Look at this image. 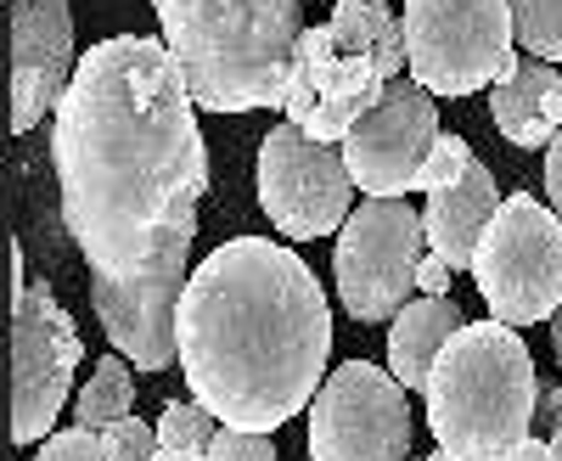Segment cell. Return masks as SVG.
<instances>
[{
  "label": "cell",
  "instance_id": "cell-1",
  "mask_svg": "<svg viewBox=\"0 0 562 461\" xmlns=\"http://www.w3.org/2000/svg\"><path fill=\"white\" fill-rule=\"evenodd\" d=\"M52 169L63 231L90 270L124 276L198 214L209 192V147L192 79L164 34H113L79 57L52 124Z\"/></svg>",
  "mask_w": 562,
  "mask_h": 461
},
{
  "label": "cell",
  "instance_id": "cell-2",
  "mask_svg": "<svg viewBox=\"0 0 562 461\" xmlns=\"http://www.w3.org/2000/svg\"><path fill=\"white\" fill-rule=\"evenodd\" d=\"M333 310L310 265L270 237L214 248L180 299V372L225 428L276 434L326 383Z\"/></svg>",
  "mask_w": 562,
  "mask_h": 461
},
{
  "label": "cell",
  "instance_id": "cell-3",
  "mask_svg": "<svg viewBox=\"0 0 562 461\" xmlns=\"http://www.w3.org/2000/svg\"><path fill=\"white\" fill-rule=\"evenodd\" d=\"M164 45L209 113L281 108V85L304 34L299 0H153Z\"/></svg>",
  "mask_w": 562,
  "mask_h": 461
},
{
  "label": "cell",
  "instance_id": "cell-4",
  "mask_svg": "<svg viewBox=\"0 0 562 461\" xmlns=\"http://www.w3.org/2000/svg\"><path fill=\"white\" fill-rule=\"evenodd\" d=\"M428 428L456 461H506L535 434V360L506 321H467L428 372Z\"/></svg>",
  "mask_w": 562,
  "mask_h": 461
},
{
  "label": "cell",
  "instance_id": "cell-5",
  "mask_svg": "<svg viewBox=\"0 0 562 461\" xmlns=\"http://www.w3.org/2000/svg\"><path fill=\"white\" fill-rule=\"evenodd\" d=\"M411 79L434 97H473L518 68L512 0H405Z\"/></svg>",
  "mask_w": 562,
  "mask_h": 461
},
{
  "label": "cell",
  "instance_id": "cell-6",
  "mask_svg": "<svg viewBox=\"0 0 562 461\" xmlns=\"http://www.w3.org/2000/svg\"><path fill=\"white\" fill-rule=\"evenodd\" d=\"M473 282L506 327H540L562 310V220L535 192L501 198L473 254Z\"/></svg>",
  "mask_w": 562,
  "mask_h": 461
},
{
  "label": "cell",
  "instance_id": "cell-7",
  "mask_svg": "<svg viewBox=\"0 0 562 461\" xmlns=\"http://www.w3.org/2000/svg\"><path fill=\"white\" fill-rule=\"evenodd\" d=\"M192 243H198V214H186L147 265L124 276L90 270L97 321L135 372H169L180 360V299L192 282Z\"/></svg>",
  "mask_w": 562,
  "mask_h": 461
},
{
  "label": "cell",
  "instance_id": "cell-8",
  "mask_svg": "<svg viewBox=\"0 0 562 461\" xmlns=\"http://www.w3.org/2000/svg\"><path fill=\"white\" fill-rule=\"evenodd\" d=\"M428 259V225L405 198H360V209L338 231V299L360 327L394 321L411 304L416 270Z\"/></svg>",
  "mask_w": 562,
  "mask_h": 461
},
{
  "label": "cell",
  "instance_id": "cell-9",
  "mask_svg": "<svg viewBox=\"0 0 562 461\" xmlns=\"http://www.w3.org/2000/svg\"><path fill=\"white\" fill-rule=\"evenodd\" d=\"M383 90H389L383 63L366 45L344 40L333 23H321V29H304L293 45V68H288V85H281V113L310 142L344 147L355 124L383 102Z\"/></svg>",
  "mask_w": 562,
  "mask_h": 461
},
{
  "label": "cell",
  "instance_id": "cell-10",
  "mask_svg": "<svg viewBox=\"0 0 562 461\" xmlns=\"http://www.w3.org/2000/svg\"><path fill=\"white\" fill-rule=\"evenodd\" d=\"M389 366L349 360L310 400V461H405L411 405Z\"/></svg>",
  "mask_w": 562,
  "mask_h": 461
},
{
  "label": "cell",
  "instance_id": "cell-11",
  "mask_svg": "<svg viewBox=\"0 0 562 461\" xmlns=\"http://www.w3.org/2000/svg\"><path fill=\"white\" fill-rule=\"evenodd\" d=\"M259 209L293 243L344 231L355 214V175L344 147L310 142L299 124H276L259 142Z\"/></svg>",
  "mask_w": 562,
  "mask_h": 461
},
{
  "label": "cell",
  "instance_id": "cell-12",
  "mask_svg": "<svg viewBox=\"0 0 562 461\" xmlns=\"http://www.w3.org/2000/svg\"><path fill=\"white\" fill-rule=\"evenodd\" d=\"M79 360H85V344L74 333L68 310L57 304V293L45 282H29L23 293H12V439L18 445L52 439Z\"/></svg>",
  "mask_w": 562,
  "mask_h": 461
},
{
  "label": "cell",
  "instance_id": "cell-13",
  "mask_svg": "<svg viewBox=\"0 0 562 461\" xmlns=\"http://www.w3.org/2000/svg\"><path fill=\"white\" fill-rule=\"evenodd\" d=\"M439 142V97L416 79H389L383 102L371 108L344 142L349 175L366 198H405L416 187L422 158Z\"/></svg>",
  "mask_w": 562,
  "mask_h": 461
},
{
  "label": "cell",
  "instance_id": "cell-14",
  "mask_svg": "<svg viewBox=\"0 0 562 461\" xmlns=\"http://www.w3.org/2000/svg\"><path fill=\"white\" fill-rule=\"evenodd\" d=\"M79 74L74 12L68 0H18L12 7V130L29 135L45 113H57Z\"/></svg>",
  "mask_w": 562,
  "mask_h": 461
},
{
  "label": "cell",
  "instance_id": "cell-15",
  "mask_svg": "<svg viewBox=\"0 0 562 461\" xmlns=\"http://www.w3.org/2000/svg\"><path fill=\"white\" fill-rule=\"evenodd\" d=\"M490 119L512 147H551L562 130V63L518 52V68L490 85Z\"/></svg>",
  "mask_w": 562,
  "mask_h": 461
},
{
  "label": "cell",
  "instance_id": "cell-16",
  "mask_svg": "<svg viewBox=\"0 0 562 461\" xmlns=\"http://www.w3.org/2000/svg\"><path fill=\"white\" fill-rule=\"evenodd\" d=\"M501 209V187L490 164H467L461 180H450V187L428 192V209H422V225H428V248L439 259H450L456 270H473V254H479V237L484 225L495 220Z\"/></svg>",
  "mask_w": 562,
  "mask_h": 461
},
{
  "label": "cell",
  "instance_id": "cell-17",
  "mask_svg": "<svg viewBox=\"0 0 562 461\" xmlns=\"http://www.w3.org/2000/svg\"><path fill=\"white\" fill-rule=\"evenodd\" d=\"M467 327V315L456 310V299H416L405 304L394 321H389V372L416 394V389H428V372H434V360L439 349Z\"/></svg>",
  "mask_w": 562,
  "mask_h": 461
},
{
  "label": "cell",
  "instance_id": "cell-18",
  "mask_svg": "<svg viewBox=\"0 0 562 461\" xmlns=\"http://www.w3.org/2000/svg\"><path fill=\"white\" fill-rule=\"evenodd\" d=\"M333 29L344 40L366 45V52L383 63L389 79H400L411 68V57H405V18H394L389 0H338V7H333Z\"/></svg>",
  "mask_w": 562,
  "mask_h": 461
},
{
  "label": "cell",
  "instance_id": "cell-19",
  "mask_svg": "<svg viewBox=\"0 0 562 461\" xmlns=\"http://www.w3.org/2000/svg\"><path fill=\"white\" fill-rule=\"evenodd\" d=\"M130 400H135V378H130V360L124 355H102L90 366V383L74 394V423L79 428H113L119 417H130Z\"/></svg>",
  "mask_w": 562,
  "mask_h": 461
},
{
  "label": "cell",
  "instance_id": "cell-20",
  "mask_svg": "<svg viewBox=\"0 0 562 461\" xmlns=\"http://www.w3.org/2000/svg\"><path fill=\"white\" fill-rule=\"evenodd\" d=\"M220 434V417L203 400H169L158 417V461H203Z\"/></svg>",
  "mask_w": 562,
  "mask_h": 461
},
{
  "label": "cell",
  "instance_id": "cell-21",
  "mask_svg": "<svg viewBox=\"0 0 562 461\" xmlns=\"http://www.w3.org/2000/svg\"><path fill=\"white\" fill-rule=\"evenodd\" d=\"M512 29H518V52L562 63V0H512Z\"/></svg>",
  "mask_w": 562,
  "mask_h": 461
},
{
  "label": "cell",
  "instance_id": "cell-22",
  "mask_svg": "<svg viewBox=\"0 0 562 461\" xmlns=\"http://www.w3.org/2000/svg\"><path fill=\"white\" fill-rule=\"evenodd\" d=\"M467 164H473V147H467L461 135H439L434 153L422 158L416 187H411V192H439V187H450V180H461V175H467Z\"/></svg>",
  "mask_w": 562,
  "mask_h": 461
},
{
  "label": "cell",
  "instance_id": "cell-23",
  "mask_svg": "<svg viewBox=\"0 0 562 461\" xmlns=\"http://www.w3.org/2000/svg\"><path fill=\"white\" fill-rule=\"evenodd\" d=\"M34 461H113L108 456V439L97 434V428H63V434H52V439H40V456Z\"/></svg>",
  "mask_w": 562,
  "mask_h": 461
},
{
  "label": "cell",
  "instance_id": "cell-24",
  "mask_svg": "<svg viewBox=\"0 0 562 461\" xmlns=\"http://www.w3.org/2000/svg\"><path fill=\"white\" fill-rule=\"evenodd\" d=\"M102 439L113 461H158V428H147L140 417H119L113 428H102Z\"/></svg>",
  "mask_w": 562,
  "mask_h": 461
},
{
  "label": "cell",
  "instance_id": "cell-25",
  "mask_svg": "<svg viewBox=\"0 0 562 461\" xmlns=\"http://www.w3.org/2000/svg\"><path fill=\"white\" fill-rule=\"evenodd\" d=\"M203 461H276V445H270V434H248V428H225L220 423V434H214Z\"/></svg>",
  "mask_w": 562,
  "mask_h": 461
},
{
  "label": "cell",
  "instance_id": "cell-26",
  "mask_svg": "<svg viewBox=\"0 0 562 461\" xmlns=\"http://www.w3.org/2000/svg\"><path fill=\"white\" fill-rule=\"evenodd\" d=\"M450 276H456V265L428 248V259H422V270H416V288L428 293V299H445V293H450Z\"/></svg>",
  "mask_w": 562,
  "mask_h": 461
},
{
  "label": "cell",
  "instance_id": "cell-27",
  "mask_svg": "<svg viewBox=\"0 0 562 461\" xmlns=\"http://www.w3.org/2000/svg\"><path fill=\"white\" fill-rule=\"evenodd\" d=\"M546 198H551V209L562 220V130H557V142L546 147Z\"/></svg>",
  "mask_w": 562,
  "mask_h": 461
},
{
  "label": "cell",
  "instance_id": "cell-28",
  "mask_svg": "<svg viewBox=\"0 0 562 461\" xmlns=\"http://www.w3.org/2000/svg\"><path fill=\"white\" fill-rule=\"evenodd\" d=\"M535 423H540V434H546V439H557V434H562V383L540 394V411H535Z\"/></svg>",
  "mask_w": 562,
  "mask_h": 461
},
{
  "label": "cell",
  "instance_id": "cell-29",
  "mask_svg": "<svg viewBox=\"0 0 562 461\" xmlns=\"http://www.w3.org/2000/svg\"><path fill=\"white\" fill-rule=\"evenodd\" d=\"M506 461H557V456H551V445H546L540 434H529L524 445H512V450H506Z\"/></svg>",
  "mask_w": 562,
  "mask_h": 461
},
{
  "label": "cell",
  "instance_id": "cell-30",
  "mask_svg": "<svg viewBox=\"0 0 562 461\" xmlns=\"http://www.w3.org/2000/svg\"><path fill=\"white\" fill-rule=\"evenodd\" d=\"M551 349H557V360H562V310L551 315Z\"/></svg>",
  "mask_w": 562,
  "mask_h": 461
},
{
  "label": "cell",
  "instance_id": "cell-31",
  "mask_svg": "<svg viewBox=\"0 0 562 461\" xmlns=\"http://www.w3.org/2000/svg\"><path fill=\"white\" fill-rule=\"evenodd\" d=\"M422 461H456V456H450V450H439V456H422Z\"/></svg>",
  "mask_w": 562,
  "mask_h": 461
}]
</instances>
